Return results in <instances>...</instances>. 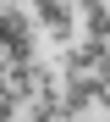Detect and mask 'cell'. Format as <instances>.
I'll return each instance as SVG.
<instances>
[{
	"mask_svg": "<svg viewBox=\"0 0 110 122\" xmlns=\"http://www.w3.org/2000/svg\"><path fill=\"white\" fill-rule=\"evenodd\" d=\"M99 61H105V45L72 39V45L61 50V78H99Z\"/></svg>",
	"mask_w": 110,
	"mask_h": 122,
	"instance_id": "obj_1",
	"label": "cell"
},
{
	"mask_svg": "<svg viewBox=\"0 0 110 122\" xmlns=\"http://www.w3.org/2000/svg\"><path fill=\"white\" fill-rule=\"evenodd\" d=\"M94 100H99V78H61V111L66 117H83Z\"/></svg>",
	"mask_w": 110,
	"mask_h": 122,
	"instance_id": "obj_2",
	"label": "cell"
},
{
	"mask_svg": "<svg viewBox=\"0 0 110 122\" xmlns=\"http://www.w3.org/2000/svg\"><path fill=\"white\" fill-rule=\"evenodd\" d=\"M83 39H94V45H105V50H110V6H94V11H88Z\"/></svg>",
	"mask_w": 110,
	"mask_h": 122,
	"instance_id": "obj_3",
	"label": "cell"
},
{
	"mask_svg": "<svg viewBox=\"0 0 110 122\" xmlns=\"http://www.w3.org/2000/svg\"><path fill=\"white\" fill-rule=\"evenodd\" d=\"M72 6H83V11H94V6H105V0H72Z\"/></svg>",
	"mask_w": 110,
	"mask_h": 122,
	"instance_id": "obj_4",
	"label": "cell"
},
{
	"mask_svg": "<svg viewBox=\"0 0 110 122\" xmlns=\"http://www.w3.org/2000/svg\"><path fill=\"white\" fill-rule=\"evenodd\" d=\"M72 122H83V117H72Z\"/></svg>",
	"mask_w": 110,
	"mask_h": 122,
	"instance_id": "obj_5",
	"label": "cell"
}]
</instances>
